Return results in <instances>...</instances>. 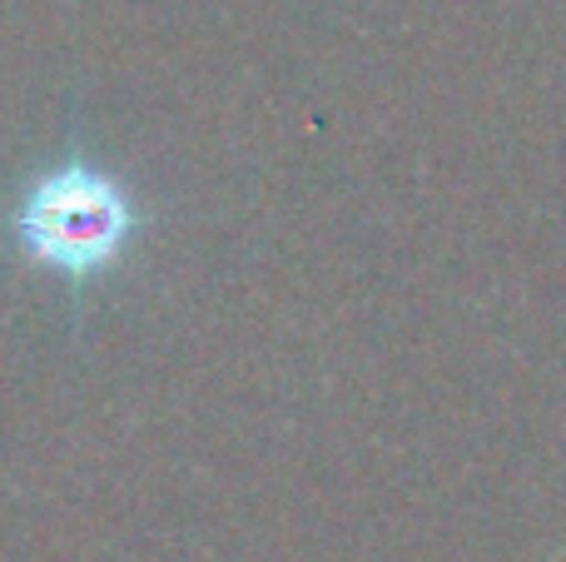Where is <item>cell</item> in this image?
Here are the masks:
<instances>
[{
    "label": "cell",
    "mask_w": 566,
    "mask_h": 562,
    "mask_svg": "<svg viewBox=\"0 0 566 562\" xmlns=\"http://www.w3.org/2000/svg\"><path fill=\"white\" fill-rule=\"evenodd\" d=\"M139 235L129 185L90 159H60L25 179L10 209V239L40 274L85 284L125 259Z\"/></svg>",
    "instance_id": "cell-1"
}]
</instances>
